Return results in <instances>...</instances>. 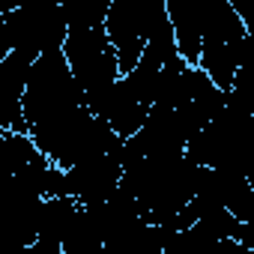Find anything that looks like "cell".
Wrapping results in <instances>:
<instances>
[{
	"label": "cell",
	"mask_w": 254,
	"mask_h": 254,
	"mask_svg": "<svg viewBox=\"0 0 254 254\" xmlns=\"http://www.w3.org/2000/svg\"><path fill=\"white\" fill-rule=\"evenodd\" d=\"M18 3H21V0H0V18H3L6 12H12Z\"/></svg>",
	"instance_id": "cell-5"
},
{
	"label": "cell",
	"mask_w": 254,
	"mask_h": 254,
	"mask_svg": "<svg viewBox=\"0 0 254 254\" xmlns=\"http://www.w3.org/2000/svg\"><path fill=\"white\" fill-rule=\"evenodd\" d=\"M3 30L9 48L39 57L42 51L63 48L69 21L60 3H21L3 15Z\"/></svg>",
	"instance_id": "cell-2"
},
{
	"label": "cell",
	"mask_w": 254,
	"mask_h": 254,
	"mask_svg": "<svg viewBox=\"0 0 254 254\" xmlns=\"http://www.w3.org/2000/svg\"><path fill=\"white\" fill-rule=\"evenodd\" d=\"M69 27H102L111 0H60Z\"/></svg>",
	"instance_id": "cell-4"
},
{
	"label": "cell",
	"mask_w": 254,
	"mask_h": 254,
	"mask_svg": "<svg viewBox=\"0 0 254 254\" xmlns=\"http://www.w3.org/2000/svg\"><path fill=\"white\" fill-rule=\"evenodd\" d=\"M63 57L87 108L120 78L117 54L105 36V27H69L63 39Z\"/></svg>",
	"instance_id": "cell-1"
},
{
	"label": "cell",
	"mask_w": 254,
	"mask_h": 254,
	"mask_svg": "<svg viewBox=\"0 0 254 254\" xmlns=\"http://www.w3.org/2000/svg\"><path fill=\"white\" fill-rule=\"evenodd\" d=\"M36 57L9 48L0 57V126L6 132H27V120L21 111V96L30 78V66Z\"/></svg>",
	"instance_id": "cell-3"
}]
</instances>
